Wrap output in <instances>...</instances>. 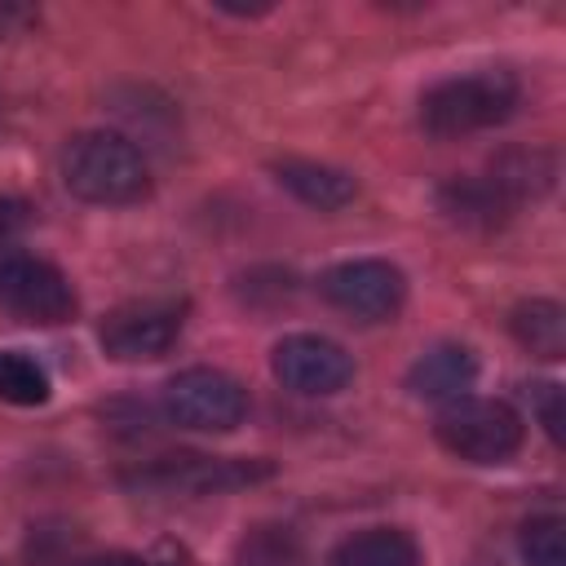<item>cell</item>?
<instances>
[{
    "label": "cell",
    "instance_id": "52a82bcc",
    "mask_svg": "<svg viewBox=\"0 0 566 566\" xmlns=\"http://www.w3.org/2000/svg\"><path fill=\"white\" fill-rule=\"evenodd\" d=\"M270 371L283 389L292 394H305V398H327V394H340L349 380H354V358L327 340V336H314V332H296V336H283L270 354Z\"/></svg>",
    "mask_w": 566,
    "mask_h": 566
},
{
    "label": "cell",
    "instance_id": "9a60e30c",
    "mask_svg": "<svg viewBox=\"0 0 566 566\" xmlns=\"http://www.w3.org/2000/svg\"><path fill=\"white\" fill-rule=\"evenodd\" d=\"M53 394L49 385V371L22 354V349H0V402H13V407H44Z\"/></svg>",
    "mask_w": 566,
    "mask_h": 566
},
{
    "label": "cell",
    "instance_id": "277c9868",
    "mask_svg": "<svg viewBox=\"0 0 566 566\" xmlns=\"http://www.w3.org/2000/svg\"><path fill=\"white\" fill-rule=\"evenodd\" d=\"M164 411L186 429L230 433L248 416V394L217 367H186L164 385Z\"/></svg>",
    "mask_w": 566,
    "mask_h": 566
},
{
    "label": "cell",
    "instance_id": "9c48e42d",
    "mask_svg": "<svg viewBox=\"0 0 566 566\" xmlns=\"http://www.w3.org/2000/svg\"><path fill=\"white\" fill-rule=\"evenodd\" d=\"M265 464H243V460H217V455H164L142 469L137 486L155 491H226L239 482L261 478Z\"/></svg>",
    "mask_w": 566,
    "mask_h": 566
},
{
    "label": "cell",
    "instance_id": "8fae6325",
    "mask_svg": "<svg viewBox=\"0 0 566 566\" xmlns=\"http://www.w3.org/2000/svg\"><path fill=\"white\" fill-rule=\"evenodd\" d=\"M438 208L455 221V226H469V230H491V226H504L509 212L517 208L500 186L495 177H455L438 190Z\"/></svg>",
    "mask_w": 566,
    "mask_h": 566
},
{
    "label": "cell",
    "instance_id": "2e32d148",
    "mask_svg": "<svg viewBox=\"0 0 566 566\" xmlns=\"http://www.w3.org/2000/svg\"><path fill=\"white\" fill-rule=\"evenodd\" d=\"M526 566H566V522L562 517H531L517 535Z\"/></svg>",
    "mask_w": 566,
    "mask_h": 566
},
{
    "label": "cell",
    "instance_id": "3957f363",
    "mask_svg": "<svg viewBox=\"0 0 566 566\" xmlns=\"http://www.w3.org/2000/svg\"><path fill=\"white\" fill-rule=\"evenodd\" d=\"M438 442L469 464H500L522 447V416L500 398H455L433 420Z\"/></svg>",
    "mask_w": 566,
    "mask_h": 566
},
{
    "label": "cell",
    "instance_id": "ffe728a7",
    "mask_svg": "<svg viewBox=\"0 0 566 566\" xmlns=\"http://www.w3.org/2000/svg\"><path fill=\"white\" fill-rule=\"evenodd\" d=\"M137 566H190V557L177 548V544H159L150 557H142Z\"/></svg>",
    "mask_w": 566,
    "mask_h": 566
},
{
    "label": "cell",
    "instance_id": "44dd1931",
    "mask_svg": "<svg viewBox=\"0 0 566 566\" xmlns=\"http://www.w3.org/2000/svg\"><path fill=\"white\" fill-rule=\"evenodd\" d=\"M75 566H137V557H128V553H106V557H84V562H75Z\"/></svg>",
    "mask_w": 566,
    "mask_h": 566
},
{
    "label": "cell",
    "instance_id": "7c38bea8",
    "mask_svg": "<svg viewBox=\"0 0 566 566\" xmlns=\"http://www.w3.org/2000/svg\"><path fill=\"white\" fill-rule=\"evenodd\" d=\"M274 177L283 190H292L301 203H310L318 212H336L358 195V186L345 168L314 164V159H283V164H274Z\"/></svg>",
    "mask_w": 566,
    "mask_h": 566
},
{
    "label": "cell",
    "instance_id": "d6986e66",
    "mask_svg": "<svg viewBox=\"0 0 566 566\" xmlns=\"http://www.w3.org/2000/svg\"><path fill=\"white\" fill-rule=\"evenodd\" d=\"M35 22V9L31 4H18V0H0V40L4 35H18L22 27Z\"/></svg>",
    "mask_w": 566,
    "mask_h": 566
},
{
    "label": "cell",
    "instance_id": "5b68a950",
    "mask_svg": "<svg viewBox=\"0 0 566 566\" xmlns=\"http://www.w3.org/2000/svg\"><path fill=\"white\" fill-rule=\"evenodd\" d=\"M323 296L340 310L354 314L363 323H380L394 318L407 301V279L398 265L380 261V256H358V261H340L318 279Z\"/></svg>",
    "mask_w": 566,
    "mask_h": 566
},
{
    "label": "cell",
    "instance_id": "ac0fdd59",
    "mask_svg": "<svg viewBox=\"0 0 566 566\" xmlns=\"http://www.w3.org/2000/svg\"><path fill=\"white\" fill-rule=\"evenodd\" d=\"M27 217H31V208H27L22 199H0V256H4V248L27 230Z\"/></svg>",
    "mask_w": 566,
    "mask_h": 566
},
{
    "label": "cell",
    "instance_id": "5bb4252c",
    "mask_svg": "<svg viewBox=\"0 0 566 566\" xmlns=\"http://www.w3.org/2000/svg\"><path fill=\"white\" fill-rule=\"evenodd\" d=\"M509 327L517 336L522 349H531L535 358H562L566 354V310L557 301H522L513 314H509Z\"/></svg>",
    "mask_w": 566,
    "mask_h": 566
},
{
    "label": "cell",
    "instance_id": "6da1fadb",
    "mask_svg": "<svg viewBox=\"0 0 566 566\" xmlns=\"http://www.w3.org/2000/svg\"><path fill=\"white\" fill-rule=\"evenodd\" d=\"M62 186L84 203H137L150 190V168L142 150L106 128L80 133L62 150Z\"/></svg>",
    "mask_w": 566,
    "mask_h": 566
},
{
    "label": "cell",
    "instance_id": "7a4b0ae2",
    "mask_svg": "<svg viewBox=\"0 0 566 566\" xmlns=\"http://www.w3.org/2000/svg\"><path fill=\"white\" fill-rule=\"evenodd\" d=\"M517 106V80L509 71H473L433 84L420 97V124L433 137H464L495 128Z\"/></svg>",
    "mask_w": 566,
    "mask_h": 566
},
{
    "label": "cell",
    "instance_id": "30bf717a",
    "mask_svg": "<svg viewBox=\"0 0 566 566\" xmlns=\"http://www.w3.org/2000/svg\"><path fill=\"white\" fill-rule=\"evenodd\" d=\"M473 380H478V354L469 345H455V340L424 349L407 367V389L424 402H455L473 389Z\"/></svg>",
    "mask_w": 566,
    "mask_h": 566
},
{
    "label": "cell",
    "instance_id": "ba28073f",
    "mask_svg": "<svg viewBox=\"0 0 566 566\" xmlns=\"http://www.w3.org/2000/svg\"><path fill=\"white\" fill-rule=\"evenodd\" d=\"M181 336V310L168 301H133L106 314L102 323V349L115 363H146L172 349Z\"/></svg>",
    "mask_w": 566,
    "mask_h": 566
},
{
    "label": "cell",
    "instance_id": "8992f818",
    "mask_svg": "<svg viewBox=\"0 0 566 566\" xmlns=\"http://www.w3.org/2000/svg\"><path fill=\"white\" fill-rule=\"evenodd\" d=\"M0 305L27 323H66L80 301L57 265L27 256V252H4L0 256Z\"/></svg>",
    "mask_w": 566,
    "mask_h": 566
},
{
    "label": "cell",
    "instance_id": "4fadbf2b",
    "mask_svg": "<svg viewBox=\"0 0 566 566\" xmlns=\"http://www.w3.org/2000/svg\"><path fill=\"white\" fill-rule=\"evenodd\" d=\"M327 566H420V548L398 526H367L345 535L332 548Z\"/></svg>",
    "mask_w": 566,
    "mask_h": 566
},
{
    "label": "cell",
    "instance_id": "e0dca14e",
    "mask_svg": "<svg viewBox=\"0 0 566 566\" xmlns=\"http://www.w3.org/2000/svg\"><path fill=\"white\" fill-rule=\"evenodd\" d=\"M531 402H535V416H539L544 433H548L553 442H562V389H557L553 380L531 385Z\"/></svg>",
    "mask_w": 566,
    "mask_h": 566
}]
</instances>
